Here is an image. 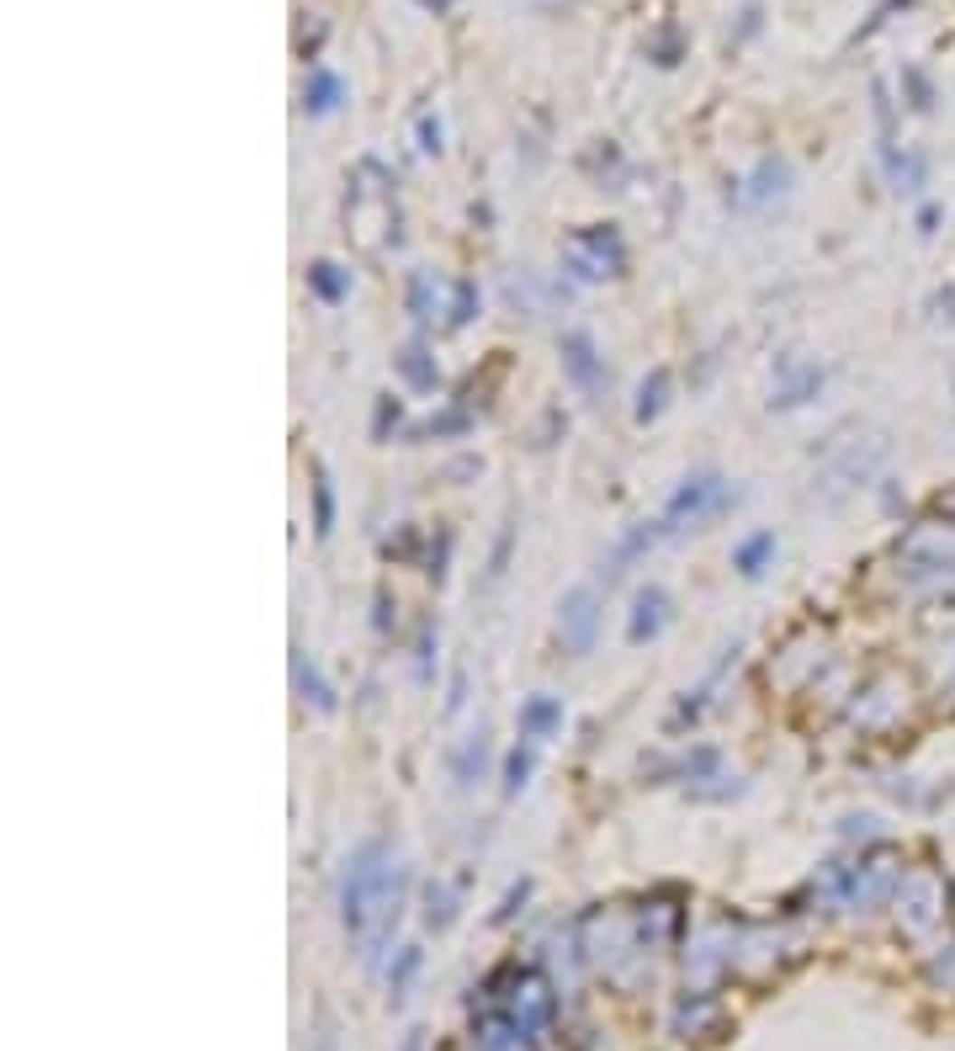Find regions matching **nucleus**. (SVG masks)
Listing matches in <instances>:
<instances>
[{"mask_svg": "<svg viewBox=\"0 0 955 1051\" xmlns=\"http://www.w3.org/2000/svg\"><path fill=\"white\" fill-rule=\"evenodd\" d=\"M335 96H340V80H335V75H318V90H314V112H329V107H335Z\"/></svg>", "mask_w": 955, "mask_h": 1051, "instance_id": "nucleus-1", "label": "nucleus"}]
</instances>
